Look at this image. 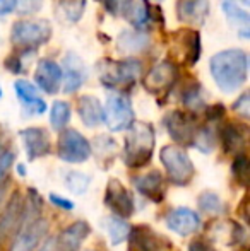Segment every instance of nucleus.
Masks as SVG:
<instances>
[{"instance_id":"29","label":"nucleus","mask_w":250,"mask_h":251,"mask_svg":"<svg viewBox=\"0 0 250 251\" xmlns=\"http://www.w3.org/2000/svg\"><path fill=\"white\" fill-rule=\"evenodd\" d=\"M70 120V106L65 101H55L50 111V123L54 130H63Z\"/></svg>"},{"instance_id":"22","label":"nucleus","mask_w":250,"mask_h":251,"mask_svg":"<svg viewBox=\"0 0 250 251\" xmlns=\"http://www.w3.org/2000/svg\"><path fill=\"white\" fill-rule=\"evenodd\" d=\"M223 10H224V14H226L228 23L235 27L238 36L249 38L250 36V16L247 10H245L240 3L231 2V0H224Z\"/></svg>"},{"instance_id":"14","label":"nucleus","mask_w":250,"mask_h":251,"mask_svg":"<svg viewBox=\"0 0 250 251\" xmlns=\"http://www.w3.org/2000/svg\"><path fill=\"white\" fill-rule=\"evenodd\" d=\"M167 226L180 236H189L200 227V217L187 207H178L167 215Z\"/></svg>"},{"instance_id":"39","label":"nucleus","mask_w":250,"mask_h":251,"mask_svg":"<svg viewBox=\"0 0 250 251\" xmlns=\"http://www.w3.org/2000/svg\"><path fill=\"white\" fill-rule=\"evenodd\" d=\"M50 200H52V203L63 208V210H74V203L70 200L63 199V197H58V195H55V193H50Z\"/></svg>"},{"instance_id":"28","label":"nucleus","mask_w":250,"mask_h":251,"mask_svg":"<svg viewBox=\"0 0 250 251\" xmlns=\"http://www.w3.org/2000/svg\"><path fill=\"white\" fill-rule=\"evenodd\" d=\"M86 0H58V10L69 23H77L86 10Z\"/></svg>"},{"instance_id":"17","label":"nucleus","mask_w":250,"mask_h":251,"mask_svg":"<svg viewBox=\"0 0 250 251\" xmlns=\"http://www.w3.org/2000/svg\"><path fill=\"white\" fill-rule=\"evenodd\" d=\"M127 245L129 251H163V243L147 226L130 227Z\"/></svg>"},{"instance_id":"3","label":"nucleus","mask_w":250,"mask_h":251,"mask_svg":"<svg viewBox=\"0 0 250 251\" xmlns=\"http://www.w3.org/2000/svg\"><path fill=\"white\" fill-rule=\"evenodd\" d=\"M140 74V62L134 58L127 60H103L98 63V77L105 87L122 89L132 86Z\"/></svg>"},{"instance_id":"40","label":"nucleus","mask_w":250,"mask_h":251,"mask_svg":"<svg viewBox=\"0 0 250 251\" xmlns=\"http://www.w3.org/2000/svg\"><path fill=\"white\" fill-rule=\"evenodd\" d=\"M103 5L107 7V10L113 16L120 14V9L124 5V0H103Z\"/></svg>"},{"instance_id":"4","label":"nucleus","mask_w":250,"mask_h":251,"mask_svg":"<svg viewBox=\"0 0 250 251\" xmlns=\"http://www.w3.org/2000/svg\"><path fill=\"white\" fill-rule=\"evenodd\" d=\"M52 36V26L43 19H23L12 26V43L21 48H38Z\"/></svg>"},{"instance_id":"26","label":"nucleus","mask_w":250,"mask_h":251,"mask_svg":"<svg viewBox=\"0 0 250 251\" xmlns=\"http://www.w3.org/2000/svg\"><path fill=\"white\" fill-rule=\"evenodd\" d=\"M101 226H103V229L108 232V236H110L111 245H120V243H124L130 231V226L127 224V221L118 217V215H108V217L101 219Z\"/></svg>"},{"instance_id":"44","label":"nucleus","mask_w":250,"mask_h":251,"mask_svg":"<svg viewBox=\"0 0 250 251\" xmlns=\"http://www.w3.org/2000/svg\"><path fill=\"white\" fill-rule=\"evenodd\" d=\"M3 197H5V188H0V203H2Z\"/></svg>"},{"instance_id":"7","label":"nucleus","mask_w":250,"mask_h":251,"mask_svg":"<svg viewBox=\"0 0 250 251\" xmlns=\"http://www.w3.org/2000/svg\"><path fill=\"white\" fill-rule=\"evenodd\" d=\"M57 154L62 161L79 164V162H84L89 159L91 144L77 130H63L60 137H58Z\"/></svg>"},{"instance_id":"42","label":"nucleus","mask_w":250,"mask_h":251,"mask_svg":"<svg viewBox=\"0 0 250 251\" xmlns=\"http://www.w3.org/2000/svg\"><path fill=\"white\" fill-rule=\"evenodd\" d=\"M17 171H19L21 176H26V169H24L23 164H17Z\"/></svg>"},{"instance_id":"34","label":"nucleus","mask_w":250,"mask_h":251,"mask_svg":"<svg viewBox=\"0 0 250 251\" xmlns=\"http://www.w3.org/2000/svg\"><path fill=\"white\" fill-rule=\"evenodd\" d=\"M233 175L237 178V181H240L242 185H247L249 178V161L245 155H238L233 162Z\"/></svg>"},{"instance_id":"9","label":"nucleus","mask_w":250,"mask_h":251,"mask_svg":"<svg viewBox=\"0 0 250 251\" xmlns=\"http://www.w3.org/2000/svg\"><path fill=\"white\" fill-rule=\"evenodd\" d=\"M175 80H177V67L168 60H165V62H160L147 72V75L144 77V87L151 94L163 96L170 91Z\"/></svg>"},{"instance_id":"37","label":"nucleus","mask_w":250,"mask_h":251,"mask_svg":"<svg viewBox=\"0 0 250 251\" xmlns=\"http://www.w3.org/2000/svg\"><path fill=\"white\" fill-rule=\"evenodd\" d=\"M14 162V154L12 152H0V181H2V178L5 176V173L9 171V168L12 166Z\"/></svg>"},{"instance_id":"24","label":"nucleus","mask_w":250,"mask_h":251,"mask_svg":"<svg viewBox=\"0 0 250 251\" xmlns=\"http://www.w3.org/2000/svg\"><path fill=\"white\" fill-rule=\"evenodd\" d=\"M149 36L140 29H125L117 38L118 50L124 53H140L149 47Z\"/></svg>"},{"instance_id":"1","label":"nucleus","mask_w":250,"mask_h":251,"mask_svg":"<svg viewBox=\"0 0 250 251\" xmlns=\"http://www.w3.org/2000/svg\"><path fill=\"white\" fill-rule=\"evenodd\" d=\"M211 75L223 93H235L247 80L249 58L247 53L238 48L220 51L211 58Z\"/></svg>"},{"instance_id":"32","label":"nucleus","mask_w":250,"mask_h":251,"mask_svg":"<svg viewBox=\"0 0 250 251\" xmlns=\"http://www.w3.org/2000/svg\"><path fill=\"white\" fill-rule=\"evenodd\" d=\"M199 208L206 214H221L223 201L214 192H202L199 195Z\"/></svg>"},{"instance_id":"12","label":"nucleus","mask_w":250,"mask_h":251,"mask_svg":"<svg viewBox=\"0 0 250 251\" xmlns=\"http://www.w3.org/2000/svg\"><path fill=\"white\" fill-rule=\"evenodd\" d=\"M38 87L47 94H57L62 84V67L54 60H41L34 74Z\"/></svg>"},{"instance_id":"11","label":"nucleus","mask_w":250,"mask_h":251,"mask_svg":"<svg viewBox=\"0 0 250 251\" xmlns=\"http://www.w3.org/2000/svg\"><path fill=\"white\" fill-rule=\"evenodd\" d=\"M48 231V222L45 219H34L33 222L23 226L16 241L10 246V251H33Z\"/></svg>"},{"instance_id":"6","label":"nucleus","mask_w":250,"mask_h":251,"mask_svg":"<svg viewBox=\"0 0 250 251\" xmlns=\"http://www.w3.org/2000/svg\"><path fill=\"white\" fill-rule=\"evenodd\" d=\"M105 118L103 122L108 125L111 132H122L130 126L134 122V109L130 100L120 93L110 94L107 100V106L103 108Z\"/></svg>"},{"instance_id":"5","label":"nucleus","mask_w":250,"mask_h":251,"mask_svg":"<svg viewBox=\"0 0 250 251\" xmlns=\"http://www.w3.org/2000/svg\"><path fill=\"white\" fill-rule=\"evenodd\" d=\"M160 159L167 169L168 179L178 186H185L194 178V164L189 154L182 147L165 146L160 152Z\"/></svg>"},{"instance_id":"19","label":"nucleus","mask_w":250,"mask_h":251,"mask_svg":"<svg viewBox=\"0 0 250 251\" xmlns=\"http://www.w3.org/2000/svg\"><path fill=\"white\" fill-rule=\"evenodd\" d=\"M14 91L16 96L19 98V101L23 102L24 109L31 115H43L47 111V102L40 98L38 94V87L33 86L28 80H16L14 82Z\"/></svg>"},{"instance_id":"36","label":"nucleus","mask_w":250,"mask_h":251,"mask_svg":"<svg viewBox=\"0 0 250 251\" xmlns=\"http://www.w3.org/2000/svg\"><path fill=\"white\" fill-rule=\"evenodd\" d=\"M233 109L242 116V118H249L250 116V94L244 93L233 104Z\"/></svg>"},{"instance_id":"13","label":"nucleus","mask_w":250,"mask_h":251,"mask_svg":"<svg viewBox=\"0 0 250 251\" xmlns=\"http://www.w3.org/2000/svg\"><path fill=\"white\" fill-rule=\"evenodd\" d=\"M62 75H63V91L67 94L76 93L83 87L84 80H86V67L81 62V58L74 53L63 58V69H62Z\"/></svg>"},{"instance_id":"18","label":"nucleus","mask_w":250,"mask_h":251,"mask_svg":"<svg viewBox=\"0 0 250 251\" xmlns=\"http://www.w3.org/2000/svg\"><path fill=\"white\" fill-rule=\"evenodd\" d=\"M134 185H136L137 192L140 195H144L146 199L151 201H163L165 193H167V186H165V178L160 171H151L147 175H142L139 178L134 179Z\"/></svg>"},{"instance_id":"45","label":"nucleus","mask_w":250,"mask_h":251,"mask_svg":"<svg viewBox=\"0 0 250 251\" xmlns=\"http://www.w3.org/2000/svg\"><path fill=\"white\" fill-rule=\"evenodd\" d=\"M154 2H163V0H154Z\"/></svg>"},{"instance_id":"38","label":"nucleus","mask_w":250,"mask_h":251,"mask_svg":"<svg viewBox=\"0 0 250 251\" xmlns=\"http://www.w3.org/2000/svg\"><path fill=\"white\" fill-rule=\"evenodd\" d=\"M189 251H216V250H214V246L211 245L207 239L199 238V239H194V241L190 243Z\"/></svg>"},{"instance_id":"25","label":"nucleus","mask_w":250,"mask_h":251,"mask_svg":"<svg viewBox=\"0 0 250 251\" xmlns=\"http://www.w3.org/2000/svg\"><path fill=\"white\" fill-rule=\"evenodd\" d=\"M21 215H23V201H21V197L14 195L10 199L9 205L5 208V214H3L2 221H0V243L9 236V232L19 224Z\"/></svg>"},{"instance_id":"30","label":"nucleus","mask_w":250,"mask_h":251,"mask_svg":"<svg viewBox=\"0 0 250 251\" xmlns=\"http://www.w3.org/2000/svg\"><path fill=\"white\" fill-rule=\"evenodd\" d=\"M194 147H197L200 152L204 154H209L211 151L216 146V133L211 126H204V128H199L195 132V137H194Z\"/></svg>"},{"instance_id":"10","label":"nucleus","mask_w":250,"mask_h":251,"mask_svg":"<svg viewBox=\"0 0 250 251\" xmlns=\"http://www.w3.org/2000/svg\"><path fill=\"white\" fill-rule=\"evenodd\" d=\"M105 203L113 212V215H118L122 219L130 217L134 214V210H136L132 195L118 179H110L108 181L107 193H105Z\"/></svg>"},{"instance_id":"27","label":"nucleus","mask_w":250,"mask_h":251,"mask_svg":"<svg viewBox=\"0 0 250 251\" xmlns=\"http://www.w3.org/2000/svg\"><path fill=\"white\" fill-rule=\"evenodd\" d=\"M221 140H223L224 151L230 154H238L245 147V132L238 125L230 123L221 132Z\"/></svg>"},{"instance_id":"21","label":"nucleus","mask_w":250,"mask_h":251,"mask_svg":"<svg viewBox=\"0 0 250 251\" xmlns=\"http://www.w3.org/2000/svg\"><path fill=\"white\" fill-rule=\"evenodd\" d=\"M77 113H79L84 125L89 128H94L100 123H103L105 118L103 106H101L100 100H96L94 96H81L77 101Z\"/></svg>"},{"instance_id":"2","label":"nucleus","mask_w":250,"mask_h":251,"mask_svg":"<svg viewBox=\"0 0 250 251\" xmlns=\"http://www.w3.org/2000/svg\"><path fill=\"white\" fill-rule=\"evenodd\" d=\"M156 135L154 128L146 122H132L127 128L124 161L129 168H142L153 157Z\"/></svg>"},{"instance_id":"43","label":"nucleus","mask_w":250,"mask_h":251,"mask_svg":"<svg viewBox=\"0 0 250 251\" xmlns=\"http://www.w3.org/2000/svg\"><path fill=\"white\" fill-rule=\"evenodd\" d=\"M231 2H237V3H242V5L247 7L249 5V0H231Z\"/></svg>"},{"instance_id":"31","label":"nucleus","mask_w":250,"mask_h":251,"mask_svg":"<svg viewBox=\"0 0 250 251\" xmlns=\"http://www.w3.org/2000/svg\"><path fill=\"white\" fill-rule=\"evenodd\" d=\"M89 183H91V176L84 175V173H81V171H70V173H67V176H65L67 188L72 193H76V195L86 193L87 188H89Z\"/></svg>"},{"instance_id":"41","label":"nucleus","mask_w":250,"mask_h":251,"mask_svg":"<svg viewBox=\"0 0 250 251\" xmlns=\"http://www.w3.org/2000/svg\"><path fill=\"white\" fill-rule=\"evenodd\" d=\"M16 9V0H0V16H7Z\"/></svg>"},{"instance_id":"20","label":"nucleus","mask_w":250,"mask_h":251,"mask_svg":"<svg viewBox=\"0 0 250 251\" xmlns=\"http://www.w3.org/2000/svg\"><path fill=\"white\" fill-rule=\"evenodd\" d=\"M89 232H91V227L87 222H83V221L74 222V224H70L57 238L58 248L62 251H77L81 243L89 236Z\"/></svg>"},{"instance_id":"8","label":"nucleus","mask_w":250,"mask_h":251,"mask_svg":"<svg viewBox=\"0 0 250 251\" xmlns=\"http://www.w3.org/2000/svg\"><path fill=\"white\" fill-rule=\"evenodd\" d=\"M165 126H167L170 137L180 146H192L194 137H195L197 126L194 116L185 111H170L165 116Z\"/></svg>"},{"instance_id":"23","label":"nucleus","mask_w":250,"mask_h":251,"mask_svg":"<svg viewBox=\"0 0 250 251\" xmlns=\"http://www.w3.org/2000/svg\"><path fill=\"white\" fill-rule=\"evenodd\" d=\"M120 12L124 14V17L136 29L144 31L147 24H149L151 16L146 0H124Z\"/></svg>"},{"instance_id":"35","label":"nucleus","mask_w":250,"mask_h":251,"mask_svg":"<svg viewBox=\"0 0 250 251\" xmlns=\"http://www.w3.org/2000/svg\"><path fill=\"white\" fill-rule=\"evenodd\" d=\"M43 5V0H16V10L21 16H33Z\"/></svg>"},{"instance_id":"46","label":"nucleus","mask_w":250,"mask_h":251,"mask_svg":"<svg viewBox=\"0 0 250 251\" xmlns=\"http://www.w3.org/2000/svg\"><path fill=\"white\" fill-rule=\"evenodd\" d=\"M0 98H2V89H0Z\"/></svg>"},{"instance_id":"15","label":"nucleus","mask_w":250,"mask_h":251,"mask_svg":"<svg viewBox=\"0 0 250 251\" xmlns=\"http://www.w3.org/2000/svg\"><path fill=\"white\" fill-rule=\"evenodd\" d=\"M21 139H23L24 149H26L29 161H34V159L50 152V139H48V133L43 128H38V126L24 128L21 132Z\"/></svg>"},{"instance_id":"16","label":"nucleus","mask_w":250,"mask_h":251,"mask_svg":"<svg viewBox=\"0 0 250 251\" xmlns=\"http://www.w3.org/2000/svg\"><path fill=\"white\" fill-rule=\"evenodd\" d=\"M209 0H178L177 16L182 23L200 26L209 16Z\"/></svg>"},{"instance_id":"33","label":"nucleus","mask_w":250,"mask_h":251,"mask_svg":"<svg viewBox=\"0 0 250 251\" xmlns=\"http://www.w3.org/2000/svg\"><path fill=\"white\" fill-rule=\"evenodd\" d=\"M184 102L187 108L194 109V111H199V109L204 108V98L202 93H200V87L197 84L184 93Z\"/></svg>"}]
</instances>
